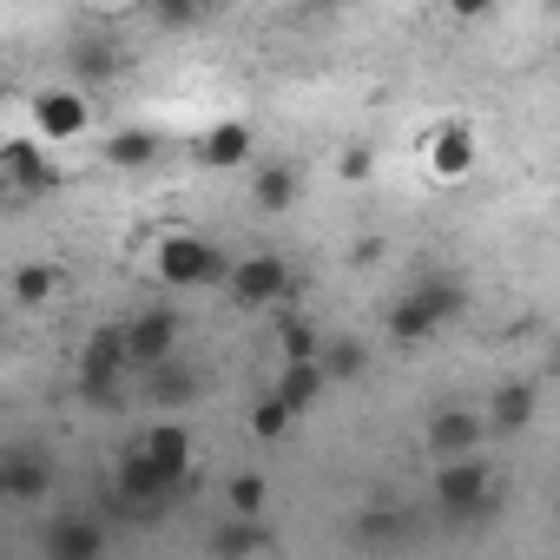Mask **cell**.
Listing matches in <instances>:
<instances>
[{
	"label": "cell",
	"instance_id": "1",
	"mask_svg": "<svg viewBox=\"0 0 560 560\" xmlns=\"http://www.w3.org/2000/svg\"><path fill=\"white\" fill-rule=\"evenodd\" d=\"M152 270H159L165 291H211V284H224L231 264H224V250L205 231H165L152 244Z\"/></svg>",
	"mask_w": 560,
	"mask_h": 560
},
{
	"label": "cell",
	"instance_id": "2",
	"mask_svg": "<svg viewBox=\"0 0 560 560\" xmlns=\"http://www.w3.org/2000/svg\"><path fill=\"white\" fill-rule=\"evenodd\" d=\"M126 376H132V363H126V337H119V324L93 330V337L80 343V396L100 402V409H119V383H126Z\"/></svg>",
	"mask_w": 560,
	"mask_h": 560
},
{
	"label": "cell",
	"instance_id": "3",
	"mask_svg": "<svg viewBox=\"0 0 560 560\" xmlns=\"http://www.w3.org/2000/svg\"><path fill=\"white\" fill-rule=\"evenodd\" d=\"M93 132V93L86 86H40L34 93V139L60 145V139H86Z\"/></svg>",
	"mask_w": 560,
	"mask_h": 560
},
{
	"label": "cell",
	"instance_id": "4",
	"mask_svg": "<svg viewBox=\"0 0 560 560\" xmlns=\"http://www.w3.org/2000/svg\"><path fill=\"white\" fill-rule=\"evenodd\" d=\"M488 501H494V481L475 455H448L435 468V508L448 521H475V514H488Z\"/></svg>",
	"mask_w": 560,
	"mask_h": 560
},
{
	"label": "cell",
	"instance_id": "5",
	"mask_svg": "<svg viewBox=\"0 0 560 560\" xmlns=\"http://www.w3.org/2000/svg\"><path fill=\"white\" fill-rule=\"evenodd\" d=\"M224 284H231V304L237 311H270L277 298H291V264L270 257V250H250L244 264L224 270Z\"/></svg>",
	"mask_w": 560,
	"mask_h": 560
},
{
	"label": "cell",
	"instance_id": "6",
	"mask_svg": "<svg viewBox=\"0 0 560 560\" xmlns=\"http://www.w3.org/2000/svg\"><path fill=\"white\" fill-rule=\"evenodd\" d=\"M119 337H126V363H132V370H152V363L178 357L185 324H178V311H139V317L119 324Z\"/></svg>",
	"mask_w": 560,
	"mask_h": 560
},
{
	"label": "cell",
	"instance_id": "7",
	"mask_svg": "<svg viewBox=\"0 0 560 560\" xmlns=\"http://www.w3.org/2000/svg\"><path fill=\"white\" fill-rule=\"evenodd\" d=\"M54 494V462L40 448H0V508H34Z\"/></svg>",
	"mask_w": 560,
	"mask_h": 560
},
{
	"label": "cell",
	"instance_id": "8",
	"mask_svg": "<svg viewBox=\"0 0 560 560\" xmlns=\"http://www.w3.org/2000/svg\"><path fill=\"white\" fill-rule=\"evenodd\" d=\"M481 435H488V422H481L475 409H462V402H442V409L429 416V455H435V462H448V455H475Z\"/></svg>",
	"mask_w": 560,
	"mask_h": 560
},
{
	"label": "cell",
	"instance_id": "9",
	"mask_svg": "<svg viewBox=\"0 0 560 560\" xmlns=\"http://www.w3.org/2000/svg\"><path fill=\"white\" fill-rule=\"evenodd\" d=\"M191 152H198L205 172H237V165L257 152V139H250L244 119H218V126H205V132L191 139Z\"/></svg>",
	"mask_w": 560,
	"mask_h": 560
},
{
	"label": "cell",
	"instance_id": "10",
	"mask_svg": "<svg viewBox=\"0 0 560 560\" xmlns=\"http://www.w3.org/2000/svg\"><path fill=\"white\" fill-rule=\"evenodd\" d=\"M298 198H304V172H298L291 159H270V165H257V172H250V205H257L264 218L298 211Z\"/></svg>",
	"mask_w": 560,
	"mask_h": 560
},
{
	"label": "cell",
	"instance_id": "11",
	"mask_svg": "<svg viewBox=\"0 0 560 560\" xmlns=\"http://www.w3.org/2000/svg\"><path fill=\"white\" fill-rule=\"evenodd\" d=\"M475 152H481V145H475V132H468L462 119H448V126L429 132V172H435L442 185H462V178L475 172Z\"/></svg>",
	"mask_w": 560,
	"mask_h": 560
},
{
	"label": "cell",
	"instance_id": "12",
	"mask_svg": "<svg viewBox=\"0 0 560 560\" xmlns=\"http://www.w3.org/2000/svg\"><path fill=\"white\" fill-rule=\"evenodd\" d=\"M67 60H73V86H113L119 67H126V47L113 34H80Z\"/></svg>",
	"mask_w": 560,
	"mask_h": 560
},
{
	"label": "cell",
	"instance_id": "13",
	"mask_svg": "<svg viewBox=\"0 0 560 560\" xmlns=\"http://www.w3.org/2000/svg\"><path fill=\"white\" fill-rule=\"evenodd\" d=\"M139 448H145L172 481H191V468H198V442H191L185 422H152V429L139 435Z\"/></svg>",
	"mask_w": 560,
	"mask_h": 560
},
{
	"label": "cell",
	"instance_id": "14",
	"mask_svg": "<svg viewBox=\"0 0 560 560\" xmlns=\"http://www.w3.org/2000/svg\"><path fill=\"white\" fill-rule=\"evenodd\" d=\"M0 172L14 178V191H54L60 185V172L47 165L40 139H0Z\"/></svg>",
	"mask_w": 560,
	"mask_h": 560
},
{
	"label": "cell",
	"instance_id": "15",
	"mask_svg": "<svg viewBox=\"0 0 560 560\" xmlns=\"http://www.w3.org/2000/svg\"><path fill=\"white\" fill-rule=\"evenodd\" d=\"M93 553H106V527L93 514H60L47 527V560H93Z\"/></svg>",
	"mask_w": 560,
	"mask_h": 560
},
{
	"label": "cell",
	"instance_id": "16",
	"mask_svg": "<svg viewBox=\"0 0 560 560\" xmlns=\"http://www.w3.org/2000/svg\"><path fill=\"white\" fill-rule=\"evenodd\" d=\"M534 409H540V389L534 383H501L494 396H488V429H501V435H514V429H527L534 422Z\"/></svg>",
	"mask_w": 560,
	"mask_h": 560
},
{
	"label": "cell",
	"instance_id": "17",
	"mask_svg": "<svg viewBox=\"0 0 560 560\" xmlns=\"http://www.w3.org/2000/svg\"><path fill=\"white\" fill-rule=\"evenodd\" d=\"M324 389H330V376H324V363H317V357H311V363H284V376H277V396H284L298 416H304V409H317V396H324Z\"/></svg>",
	"mask_w": 560,
	"mask_h": 560
},
{
	"label": "cell",
	"instance_id": "18",
	"mask_svg": "<svg viewBox=\"0 0 560 560\" xmlns=\"http://www.w3.org/2000/svg\"><path fill=\"white\" fill-rule=\"evenodd\" d=\"M152 159H159V132H145V126H119L106 139V165H119V172H139Z\"/></svg>",
	"mask_w": 560,
	"mask_h": 560
},
{
	"label": "cell",
	"instance_id": "19",
	"mask_svg": "<svg viewBox=\"0 0 560 560\" xmlns=\"http://www.w3.org/2000/svg\"><path fill=\"white\" fill-rule=\"evenodd\" d=\"M409 298H416L435 324H455V317H462V304H468V291L455 284V277H442V270H435V277H422V284H416Z\"/></svg>",
	"mask_w": 560,
	"mask_h": 560
},
{
	"label": "cell",
	"instance_id": "20",
	"mask_svg": "<svg viewBox=\"0 0 560 560\" xmlns=\"http://www.w3.org/2000/svg\"><path fill=\"white\" fill-rule=\"evenodd\" d=\"M139 376L152 383V402H165V409H178L185 396H198V376L178 370V357H165V363H152V370H139Z\"/></svg>",
	"mask_w": 560,
	"mask_h": 560
},
{
	"label": "cell",
	"instance_id": "21",
	"mask_svg": "<svg viewBox=\"0 0 560 560\" xmlns=\"http://www.w3.org/2000/svg\"><path fill=\"white\" fill-rule=\"evenodd\" d=\"M54 291H60V270L54 264H21L14 270V304L40 311V304H54Z\"/></svg>",
	"mask_w": 560,
	"mask_h": 560
},
{
	"label": "cell",
	"instance_id": "22",
	"mask_svg": "<svg viewBox=\"0 0 560 560\" xmlns=\"http://www.w3.org/2000/svg\"><path fill=\"white\" fill-rule=\"evenodd\" d=\"M291 429H298V409H291L284 396H277V389L257 396V409H250V435H257V442H277V435H291Z\"/></svg>",
	"mask_w": 560,
	"mask_h": 560
},
{
	"label": "cell",
	"instance_id": "23",
	"mask_svg": "<svg viewBox=\"0 0 560 560\" xmlns=\"http://www.w3.org/2000/svg\"><path fill=\"white\" fill-rule=\"evenodd\" d=\"M435 330H442V324H435L416 298H396V311H389V337H396V343H429Z\"/></svg>",
	"mask_w": 560,
	"mask_h": 560
},
{
	"label": "cell",
	"instance_id": "24",
	"mask_svg": "<svg viewBox=\"0 0 560 560\" xmlns=\"http://www.w3.org/2000/svg\"><path fill=\"white\" fill-rule=\"evenodd\" d=\"M277 343H284V363H311L324 350V330L311 317H284V324H277Z\"/></svg>",
	"mask_w": 560,
	"mask_h": 560
},
{
	"label": "cell",
	"instance_id": "25",
	"mask_svg": "<svg viewBox=\"0 0 560 560\" xmlns=\"http://www.w3.org/2000/svg\"><path fill=\"white\" fill-rule=\"evenodd\" d=\"M145 8H152V21H159L165 34H191L198 14H205V0H145Z\"/></svg>",
	"mask_w": 560,
	"mask_h": 560
},
{
	"label": "cell",
	"instance_id": "26",
	"mask_svg": "<svg viewBox=\"0 0 560 560\" xmlns=\"http://www.w3.org/2000/svg\"><path fill=\"white\" fill-rule=\"evenodd\" d=\"M317 363H324V376H363L370 350H363V343H324V350H317Z\"/></svg>",
	"mask_w": 560,
	"mask_h": 560
},
{
	"label": "cell",
	"instance_id": "27",
	"mask_svg": "<svg viewBox=\"0 0 560 560\" xmlns=\"http://www.w3.org/2000/svg\"><path fill=\"white\" fill-rule=\"evenodd\" d=\"M224 501H231V514H244V521H257V514H264V475H231V488H224Z\"/></svg>",
	"mask_w": 560,
	"mask_h": 560
},
{
	"label": "cell",
	"instance_id": "28",
	"mask_svg": "<svg viewBox=\"0 0 560 560\" xmlns=\"http://www.w3.org/2000/svg\"><path fill=\"white\" fill-rule=\"evenodd\" d=\"M257 547H264V534H257L244 514H231V527L211 534V553H257Z\"/></svg>",
	"mask_w": 560,
	"mask_h": 560
},
{
	"label": "cell",
	"instance_id": "29",
	"mask_svg": "<svg viewBox=\"0 0 560 560\" xmlns=\"http://www.w3.org/2000/svg\"><path fill=\"white\" fill-rule=\"evenodd\" d=\"M370 165H376V159H370V145H350V152H343V178H350V185H363V178H370Z\"/></svg>",
	"mask_w": 560,
	"mask_h": 560
},
{
	"label": "cell",
	"instance_id": "30",
	"mask_svg": "<svg viewBox=\"0 0 560 560\" xmlns=\"http://www.w3.org/2000/svg\"><path fill=\"white\" fill-rule=\"evenodd\" d=\"M494 8H501V0H448V14H455V21H488Z\"/></svg>",
	"mask_w": 560,
	"mask_h": 560
}]
</instances>
